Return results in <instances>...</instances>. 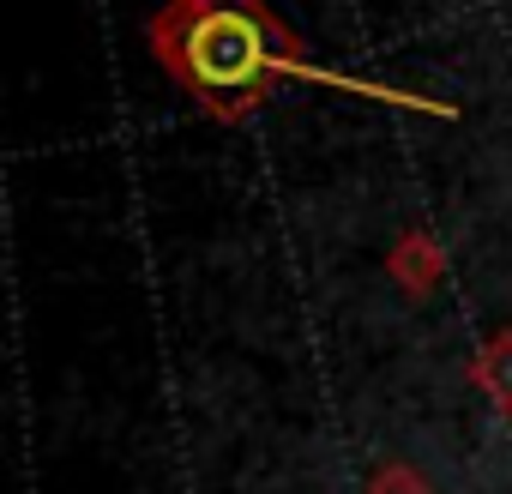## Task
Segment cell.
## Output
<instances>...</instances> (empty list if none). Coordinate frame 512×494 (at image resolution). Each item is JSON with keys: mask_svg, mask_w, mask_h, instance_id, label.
<instances>
[{"mask_svg": "<svg viewBox=\"0 0 512 494\" xmlns=\"http://www.w3.org/2000/svg\"><path fill=\"white\" fill-rule=\"evenodd\" d=\"M145 37L163 73L217 121L253 115L302 61V37L266 0H169Z\"/></svg>", "mask_w": 512, "mask_h": 494, "instance_id": "obj_1", "label": "cell"}]
</instances>
